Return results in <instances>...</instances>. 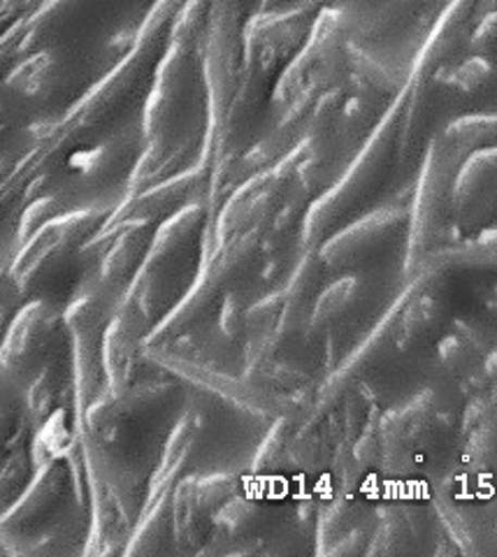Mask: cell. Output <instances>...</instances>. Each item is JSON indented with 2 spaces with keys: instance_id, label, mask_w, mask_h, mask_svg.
Returning <instances> with one entry per match:
<instances>
[{
  "instance_id": "cell-1",
  "label": "cell",
  "mask_w": 497,
  "mask_h": 557,
  "mask_svg": "<svg viewBox=\"0 0 497 557\" xmlns=\"http://www.w3.org/2000/svg\"><path fill=\"white\" fill-rule=\"evenodd\" d=\"M405 102L407 91L402 89L390 100L388 110L384 112L376 128L370 133L363 149L356 153V159L349 165L345 177L310 207V212H307L305 219L307 239L321 242L325 235L337 231L341 225V219L349 216L353 209L361 207V202L368 200L374 190L380 188L400 147Z\"/></svg>"
},
{
  "instance_id": "cell-2",
  "label": "cell",
  "mask_w": 497,
  "mask_h": 557,
  "mask_svg": "<svg viewBox=\"0 0 497 557\" xmlns=\"http://www.w3.org/2000/svg\"><path fill=\"white\" fill-rule=\"evenodd\" d=\"M460 156L437 135L425 149L419 184L409 202L407 231V274L414 276L427 256L444 247V235L449 228L451 188Z\"/></svg>"
},
{
  "instance_id": "cell-3",
  "label": "cell",
  "mask_w": 497,
  "mask_h": 557,
  "mask_svg": "<svg viewBox=\"0 0 497 557\" xmlns=\"http://www.w3.org/2000/svg\"><path fill=\"white\" fill-rule=\"evenodd\" d=\"M409 202L411 198L390 200L351 223H341L328 239L321 242L319 263L333 272H356L372 263L400 239H407Z\"/></svg>"
},
{
  "instance_id": "cell-4",
  "label": "cell",
  "mask_w": 497,
  "mask_h": 557,
  "mask_svg": "<svg viewBox=\"0 0 497 557\" xmlns=\"http://www.w3.org/2000/svg\"><path fill=\"white\" fill-rule=\"evenodd\" d=\"M321 0H305L288 10H268L247 26V49L261 65L277 59H294L310 40Z\"/></svg>"
},
{
  "instance_id": "cell-5",
  "label": "cell",
  "mask_w": 497,
  "mask_h": 557,
  "mask_svg": "<svg viewBox=\"0 0 497 557\" xmlns=\"http://www.w3.org/2000/svg\"><path fill=\"white\" fill-rule=\"evenodd\" d=\"M497 202V147L476 149L460 161L453 188L451 212L453 219L474 221L488 214Z\"/></svg>"
},
{
  "instance_id": "cell-6",
  "label": "cell",
  "mask_w": 497,
  "mask_h": 557,
  "mask_svg": "<svg viewBox=\"0 0 497 557\" xmlns=\"http://www.w3.org/2000/svg\"><path fill=\"white\" fill-rule=\"evenodd\" d=\"M433 272H421L405 293L400 323H398V348L400 351H411L421 346L425 339H431L444 317V300L435 293L431 284Z\"/></svg>"
},
{
  "instance_id": "cell-7",
  "label": "cell",
  "mask_w": 497,
  "mask_h": 557,
  "mask_svg": "<svg viewBox=\"0 0 497 557\" xmlns=\"http://www.w3.org/2000/svg\"><path fill=\"white\" fill-rule=\"evenodd\" d=\"M368 295H370L368 278L363 274L345 272V276L335 278V282L316 298V305L312 311L314 317L312 325L323 330L345 325L363 309Z\"/></svg>"
},
{
  "instance_id": "cell-8",
  "label": "cell",
  "mask_w": 497,
  "mask_h": 557,
  "mask_svg": "<svg viewBox=\"0 0 497 557\" xmlns=\"http://www.w3.org/2000/svg\"><path fill=\"white\" fill-rule=\"evenodd\" d=\"M449 268H488L497 270V231H484L479 237L458 244V247H442L425 258L421 272H442ZM414 274V276H417Z\"/></svg>"
},
{
  "instance_id": "cell-9",
  "label": "cell",
  "mask_w": 497,
  "mask_h": 557,
  "mask_svg": "<svg viewBox=\"0 0 497 557\" xmlns=\"http://www.w3.org/2000/svg\"><path fill=\"white\" fill-rule=\"evenodd\" d=\"M486 356L484 335L468 321H458L451 333L444 335L437 344V360L442 368L458 374L470 370L479 358L486 360Z\"/></svg>"
},
{
  "instance_id": "cell-10",
  "label": "cell",
  "mask_w": 497,
  "mask_h": 557,
  "mask_svg": "<svg viewBox=\"0 0 497 557\" xmlns=\"http://www.w3.org/2000/svg\"><path fill=\"white\" fill-rule=\"evenodd\" d=\"M460 159L486 147H497V114L458 116L439 135Z\"/></svg>"
},
{
  "instance_id": "cell-11",
  "label": "cell",
  "mask_w": 497,
  "mask_h": 557,
  "mask_svg": "<svg viewBox=\"0 0 497 557\" xmlns=\"http://www.w3.org/2000/svg\"><path fill=\"white\" fill-rule=\"evenodd\" d=\"M495 75H497L495 63L484 54H474V57H468L465 61L456 63L451 70H447V75L435 82L447 84L449 89L462 96H472L476 91L486 89V86L495 79Z\"/></svg>"
},
{
  "instance_id": "cell-12",
  "label": "cell",
  "mask_w": 497,
  "mask_h": 557,
  "mask_svg": "<svg viewBox=\"0 0 497 557\" xmlns=\"http://www.w3.org/2000/svg\"><path fill=\"white\" fill-rule=\"evenodd\" d=\"M484 364H486V372H488V376L497 381V351H490V354L486 356Z\"/></svg>"
},
{
  "instance_id": "cell-13",
  "label": "cell",
  "mask_w": 497,
  "mask_h": 557,
  "mask_svg": "<svg viewBox=\"0 0 497 557\" xmlns=\"http://www.w3.org/2000/svg\"><path fill=\"white\" fill-rule=\"evenodd\" d=\"M488 305H490V309L497 311V286H493L488 293Z\"/></svg>"
},
{
  "instance_id": "cell-14",
  "label": "cell",
  "mask_w": 497,
  "mask_h": 557,
  "mask_svg": "<svg viewBox=\"0 0 497 557\" xmlns=\"http://www.w3.org/2000/svg\"><path fill=\"white\" fill-rule=\"evenodd\" d=\"M268 3H272V0H268Z\"/></svg>"
}]
</instances>
